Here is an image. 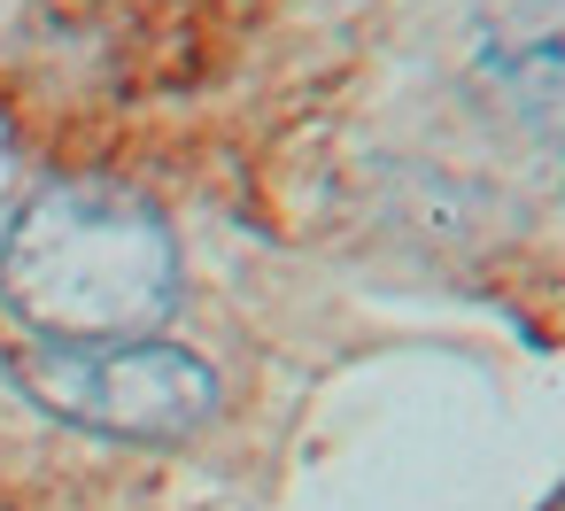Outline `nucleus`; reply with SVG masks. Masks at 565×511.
Listing matches in <instances>:
<instances>
[{
  "label": "nucleus",
  "instance_id": "nucleus-2",
  "mask_svg": "<svg viewBox=\"0 0 565 511\" xmlns=\"http://www.w3.org/2000/svg\"><path fill=\"white\" fill-rule=\"evenodd\" d=\"M17 380L40 411L109 441H186L217 418V372L179 341H32Z\"/></svg>",
  "mask_w": 565,
  "mask_h": 511
},
{
  "label": "nucleus",
  "instance_id": "nucleus-1",
  "mask_svg": "<svg viewBox=\"0 0 565 511\" xmlns=\"http://www.w3.org/2000/svg\"><path fill=\"white\" fill-rule=\"evenodd\" d=\"M0 302L40 341H148L179 302L171 225L117 187L63 179L0 241Z\"/></svg>",
  "mask_w": 565,
  "mask_h": 511
},
{
  "label": "nucleus",
  "instance_id": "nucleus-3",
  "mask_svg": "<svg viewBox=\"0 0 565 511\" xmlns=\"http://www.w3.org/2000/svg\"><path fill=\"white\" fill-rule=\"evenodd\" d=\"M465 71L526 132H565V0H488L472 17Z\"/></svg>",
  "mask_w": 565,
  "mask_h": 511
}]
</instances>
